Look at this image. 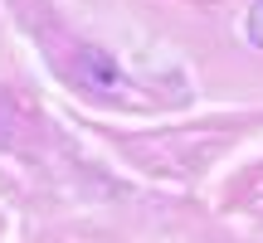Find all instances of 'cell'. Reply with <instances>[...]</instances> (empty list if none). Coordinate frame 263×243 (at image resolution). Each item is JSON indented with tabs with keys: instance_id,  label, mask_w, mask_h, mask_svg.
Listing matches in <instances>:
<instances>
[{
	"instance_id": "1",
	"label": "cell",
	"mask_w": 263,
	"mask_h": 243,
	"mask_svg": "<svg viewBox=\"0 0 263 243\" xmlns=\"http://www.w3.org/2000/svg\"><path fill=\"white\" fill-rule=\"evenodd\" d=\"M249 39H254V44L263 49V0L254 5V15H249Z\"/></svg>"
}]
</instances>
